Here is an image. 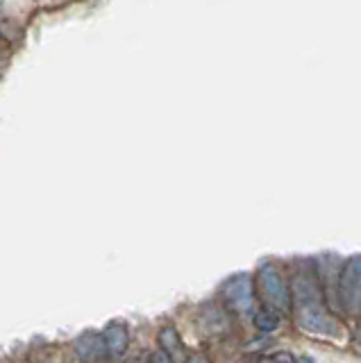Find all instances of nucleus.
Segmentation results:
<instances>
[{"mask_svg":"<svg viewBox=\"0 0 361 363\" xmlns=\"http://www.w3.org/2000/svg\"><path fill=\"white\" fill-rule=\"evenodd\" d=\"M257 293H259V300L264 302V309L282 313L291 306L287 281L279 275V270L270 264H264L257 270Z\"/></svg>","mask_w":361,"mask_h":363,"instance_id":"1","label":"nucleus"},{"mask_svg":"<svg viewBox=\"0 0 361 363\" xmlns=\"http://www.w3.org/2000/svg\"><path fill=\"white\" fill-rule=\"evenodd\" d=\"M293 311H296V323L302 332L323 338H341V323L325 309V304H311Z\"/></svg>","mask_w":361,"mask_h":363,"instance_id":"2","label":"nucleus"},{"mask_svg":"<svg viewBox=\"0 0 361 363\" xmlns=\"http://www.w3.org/2000/svg\"><path fill=\"white\" fill-rule=\"evenodd\" d=\"M361 259L359 255H352L343 266L338 275V300L348 313H359L361 306Z\"/></svg>","mask_w":361,"mask_h":363,"instance_id":"3","label":"nucleus"},{"mask_svg":"<svg viewBox=\"0 0 361 363\" xmlns=\"http://www.w3.org/2000/svg\"><path fill=\"white\" fill-rule=\"evenodd\" d=\"M223 302L236 313H250L255 304V289L248 275H234L223 286Z\"/></svg>","mask_w":361,"mask_h":363,"instance_id":"4","label":"nucleus"},{"mask_svg":"<svg viewBox=\"0 0 361 363\" xmlns=\"http://www.w3.org/2000/svg\"><path fill=\"white\" fill-rule=\"evenodd\" d=\"M75 354L82 363H103L107 359V350L100 334H82L75 340Z\"/></svg>","mask_w":361,"mask_h":363,"instance_id":"5","label":"nucleus"},{"mask_svg":"<svg viewBox=\"0 0 361 363\" xmlns=\"http://www.w3.org/2000/svg\"><path fill=\"white\" fill-rule=\"evenodd\" d=\"M103 343H105V350H107V357L111 359H118L128 352V345H130V332L128 327L123 323H109L105 334H103Z\"/></svg>","mask_w":361,"mask_h":363,"instance_id":"6","label":"nucleus"},{"mask_svg":"<svg viewBox=\"0 0 361 363\" xmlns=\"http://www.w3.org/2000/svg\"><path fill=\"white\" fill-rule=\"evenodd\" d=\"M282 325V315L275 313V311H270V309H262V311H257L255 313V327L259 329V332H275V329H279Z\"/></svg>","mask_w":361,"mask_h":363,"instance_id":"7","label":"nucleus"},{"mask_svg":"<svg viewBox=\"0 0 361 363\" xmlns=\"http://www.w3.org/2000/svg\"><path fill=\"white\" fill-rule=\"evenodd\" d=\"M160 343H162V347H164V352H166L168 357H171V354H177V352H182V338H179V334L175 332L173 327L162 329Z\"/></svg>","mask_w":361,"mask_h":363,"instance_id":"8","label":"nucleus"},{"mask_svg":"<svg viewBox=\"0 0 361 363\" xmlns=\"http://www.w3.org/2000/svg\"><path fill=\"white\" fill-rule=\"evenodd\" d=\"M150 363H173V361H171V357H168L164 350H160V352H155V354L150 357Z\"/></svg>","mask_w":361,"mask_h":363,"instance_id":"9","label":"nucleus"},{"mask_svg":"<svg viewBox=\"0 0 361 363\" xmlns=\"http://www.w3.org/2000/svg\"><path fill=\"white\" fill-rule=\"evenodd\" d=\"M187 363H209V359L205 354H200V352H194V354H189Z\"/></svg>","mask_w":361,"mask_h":363,"instance_id":"10","label":"nucleus"},{"mask_svg":"<svg viewBox=\"0 0 361 363\" xmlns=\"http://www.w3.org/2000/svg\"><path fill=\"white\" fill-rule=\"evenodd\" d=\"M7 45H5V37H0V50H5Z\"/></svg>","mask_w":361,"mask_h":363,"instance_id":"11","label":"nucleus"}]
</instances>
